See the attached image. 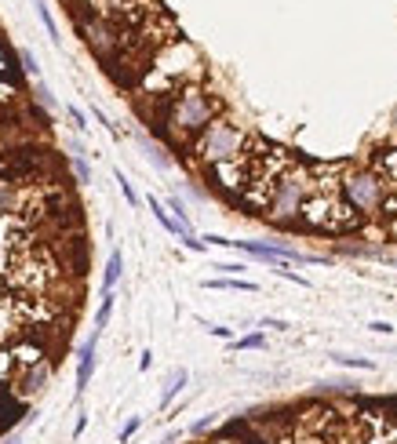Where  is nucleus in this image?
Returning <instances> with one entry per match:
<instances>
[{
  "label": "nucleus",
  "instance_id": "f257e3e1",
  "mask_svg": "<svg viewBox=\"0 0 397 444\" xmlns=\"http://www.w3.org/2000/svg\"><path fill=\"white\" fill-rule=\"evenodd\" d=\"M215 117H219V99L204 91L201 84H182V88L160 95V113L153 128L175 146H194V139Z\"/></svg>",
  "mask_w": 397,
  "mask_h": 444
},
{
  "label": "nucleus",
  "instance_id": "f03ea898",
  "mask_svg": "<svg viewBox=\"0 0 397 444\" xmlns=\"http://www.w3.org/2000/svg\"><path fill=\"white\" fill-rule=\"evenodd\" d=\"M310 194H313L310 164L291 160V164L284 167V175L277 179V186H274V197H270V208H266L263 219H266L270 226H281V229L303 226V204H306Z\"/></svg>",
  "mask_w": 397,
  "mask_h": 444
},
{
  "label": "nucleus",
  "instance_id": "7ed1b4c3",
  "mask_svg": "<svg viewBox=\"0 0 397 444\" xmlns=\"http://www.w3.org/2000/svg\"><path fill=\"white\" fill-rule=\"evenodd\" d=\"M252 150V135H248L241 124H234L229 117H215L208 128L194 139L190 153L201 167H215V164H229V160H241Z\"/></svg>",
  "mask_w": 397,
  "mask_h": 444
},
{
  "label": "nucleus",
  "instance_id": "20e7f679",
  "mask_svg": "<svg viewBox=\"0 0 397 444\" xmlns=\"http://www.w3.org/2000/svg\"><path fill=\"white\" fill-rule=\"evenodd\" d=\"M343 201L358 211L361 219H379L383 215V204H386V182L372 172V164H343Z\"/></svg>",
  "mask_w": 397,
  "mask_h": 444
},
{
  "label": "nucleus",
  "instance_id": "39448f33",
  "mask_svg": "<svg viewBox=\"0 0 397 444\" xmlns=\"http://www.w3.org/2000/svg\"><path fill=\"white\" fill-rule=\"evenodd\" d=\"M51 372H55V368H51V357H44L40 364L26 368L23 375L15 379V383H11V393H15V397H23L26 405H30V400H37L40 393L48 390V379H51Z\"/></svg>",
  "mask_w": 397,
  "mask_h": 444
},
{
  "label": "nucleus",
  "instance_id": "423d86ee",
  "mask_svg": "<svg viewBox=\"0 0 397 444\" xmlns=\"http://www.w3.org/2000/svg\"><path fill=\"white\" fill-rule=\"evenodd\" d=\"M30 197H33V186L0 175V219H18L26 211Z\"/></svg>",
  "mask_w": 397,
  "mask_h": 444
},
{
  "label": "nucleus",
  "instance_id": "0eeeda50",
  "mask_svg": "<svg viewBox=\"0 0 397 444\" xmlns=\"http://www.w3.org/2000/svg\"><path fill=\"white\" fill-rule=\"evenodd\" d=\"M30 415V405L15 397L11 386H0V433H15V426Z\"/></svg>",
  "mask_w": 397,
  "mask_h": 444
},
{
  "label": "nucleus",
  "instance_id": "6e6552de",
  "mask_svg": "<svg viewBox=\"0 0 397 444\" xmlns=\"http://www.w3.org/2000/svg\"><path fill=\"white\" fill-rule=\"evenodd\" d=\"M18 226L15 219H0V281L8 277V266H11V255H15V244H18Z\"/></svg>",
  "mask_w": 397,
  "mask_h": 444
},
{
  "label": "nucleus",
  "instance_id": "1a4fd4ad",
  "mask_svg": "<svg viewBox=\"0 0 397 444\" xmlns=\"http://www.w3.org/2000/svg\"><path fill=\"white\" fill-rule=\"evenodd\" d=\"M95 346H99V331H92V339L80 346V364H77V397L88 390V379L95 372Z\"/></svg>",
  "mask_w": 397,
  "mask_h": 444
},
{
  "label": "nucleus",
  "instance_id": "9d476101",
  "mask_svg": "<svg viewBox=\"0 0 397 444\" xmlns=\"http://www.w3.org/2000/svg\"><path fill=\"white\" fill-rule=\"evenodd\" d=\"M372 172L386 182V189L393 194L397 189V150H379L372 157Z\"/></svg>",
  "mask_w": 397,
  "mask_h": 444
},
{
  "label": "nucleus",
  "instance_id": "9b49d317",
  "mask_svg": "<svg viewBox=\"0 0 397 444\" xmlns=\"http://www.w3.org/2000/svg\"><path fill=\"white\" fill-rule=\"evenodd\" d=\"M186 383H190V372H186V368H175L168 379H164V390H160V405H157V408H160V412H168V408H172V400L182 393Z\"/></svg>",
  "mask_w": 397,
  "mask_h": 444
},
{
  "label": "nucleus",
  "instance_id": "f8f14e48",
  "mask_svg": "<svg viewBox=\"0 0 397 444\" xmlns=\"http://www.w3.org/2000/svg\"><path fill=\"white\" fill-rule=\"evenodd\" d=\"M204 288L208 291H252V295L259 291L256 281H244V277H208Z\"/></svg>",
  "mask_w": 397,
  "mask_h": 444
},
{
  "label": "nucleus",
  "instance_id": "ddd939ff",
  "mask_svg": "<svg viewBox=\"0 0 397 444\" xmlns=\"http://www.w3.org/2000/svg\"><path fill=\"white\" fill-rule=\"evenodd\" d=\"M150 211H153V219H157V222H160L164 229H168V234H175V237H186V229H182V226L175 222V215H172V211L164 208V204H160L157 197H150Z\"/></svg>",
  "mask_w": 397,
  "mask_h": 444
},
{
  "label": "nucleus",
  "instance_id": "4468645a",
  "mask_svg": "<svg viewBox=\"0 0 397 444\" xmlns=\"http://www.w3.org/2000/svg\"><path fill=\"white\" fill-rule=\"evenodd\" d=\"M120 269H124V255H120V251H110V259H106V273H102V291H113V288H117Z\"/></svg>",
  "mask_w": 397,
  "mask_h": 444
},
{
  "label": "nucleus",
  "instance_id": "2eb2a0df",
  "mask_svg": "<svg viewBox=\"0 0 397 444\" xmlns=\"http://www.w3.org/2000/svg\"><path fill=\"white\" fill-rule=\"evenodd\" d=\"M332 361H336L339 368H361V372H375V361H368V357H346V353H332Z\"/></svg>",
  "mask_w": 397,
  "mask_h": 444
},
{
  "label": "nucleus",
  "instance_id": "dca6fc26",
  "mask_svg": "<svg viewBox=\"0 0 397 444\" xmlns=\"http://www.w3.org/2000/svg\"><path fill=\"white\" fill-rule=\"evenodd\" d=\"M110 313H113V291H102V306L95 313V331L102 335V328L110 324Z\"/></svg>",
  "mask_w": 397,
  "mask_h": 444
},
{
  "label": "nucleus",
  "instance_id": "f3484780",
  "mask_svg": "<svg viewBox=\"0 0 397 444\" xmlns=\"http://www.w3.org/2000/svg\"><path fill=\"white\" fill-rule=\"evenodd\" d=\"M266 346V335L263 331H252V335H241V339H234V350H263Z\"/></svg>",
  "mask_w": 397,
  "mask_h": 444
},
{
  "label": "nucleus",
  "instance_id": "a211bd4d",
  "mask_svg": "<svg viewBox=\"0 0 397 444\" xmlns=\"http://www.w3.org/2000/svg\"><path fill=\"white\" fill-rule=\"evenodd\" d=\"M18 58H23V73L30 80H40V66H37V55L33 51H18Z\"/></svg>",
  "mask_w": 397,
  "mask_h": 444
},
{
  "label": "nucleus",
  "instance_id": "6ab92c4d",
  "mask_svg": "<svg viewBox=\"0 0 397 444\" xmlns=\"http://www.w3.org/2000/svg\"><path fill=\"white\" fill-rule=\"evenodd\" d=\"M73 175H77V182H92V167H88V160L80 157V153H73Z\"/></svg>",
  "mask_w": 397,
  "mask_h": 444
},
{
  "label": "nucleus",
  "instance_id": "aec40b11",
  "mask_svg": "<svg viewBox=\"0 0 397 444\" xmlns=\"http://www.w3.org/2000/svg\"><path fill=\"white\" fill-rule=\"evenodd\" d=\"M139 426H142V419H139V415H132L128 422H124V430H120V444H132V437L139 433Z\"/></svg>",
  "mask_w": 397,
  "mask_h": 444
},
{
  "label": "nucleus",
  "instance_id": "412c9836",
  "mask_svg": "<svg viewBox=\"0 0 397 444\" xmlns=\"http://www.w3.org/2000/svg\"><path fill=\"white\" fill-rule=\"evenodd\" d=\"M117 182H120V194H124V201H128L132 208H139V194H135V189H132V182H128V179H124L120 172H117Z\"/></svg>",
  "mask_w": 397,
  "mask_h": 444
},
{
  "label": "nucleus",
  "instance_id": "4be33fe9",
  "mask_svg": "<svg viewBox=\"0 0 397 444\" xmlns=\"http://www.w3.org/2000/svg\"><path fill=\"white\" fill-rule=\"evenodd\" d=\"M66 117L73 120V128H77V132H88V117H84V113H80V110H77V106H66Z\"/></svg>",
  "mask_w": 397,
  "mask_h": 444
},
{
  "label": "nucleus",
  "instance_id": "5701e85b",
  "mask_svg": "<svg viewBox=\"0 0 397 444\" xmlns=\"http://www.w3.org/2000/svg\"><path fill=\"white\" fill-rule=\"evenodd\" d=\"M215 269L222 273V277H241V273H244V266H241V262H219Z\"/></svg>",
  "mask_w": 397,
  "mask_h": 444
},
{
  "label": "nucleus",
  "instance_id": "b1692460",
  "mask_svg": "<svg viewBox=\"0 0 397 444\" xmlns=\"http://www.w3.org/2000/svg\"><path fill=\"white\" fill-rule=\"evenodd\" d=\"M40 23H44V30H48V37H51V40H58V30H55V18H51V11H48V8H40Z\"/></svg>",
  "mask_w": 397,
  "mask_h": 444
},
{
  "label": "nucleus",
  "instance_id": "393cba45",
  "mask_svg": "<svg viewBox=\"0 0 397 444\" xmlns=\"http://www.w3.org/2000/svg\"><path fill=\"white\" fill-rule=\"evenodd\" d=\"M37 102H40V106H48V110L55 106V99L48 95V88H44V84H40V80H37Z\"/></svg>",
  "mask_w": 397,
  "mask_h": 444
},
{
  "label": "nucleus",
  "instance_id": "a878e982",
  "mask_svg": "<svg viewBox=\"0 0 397 444\" xmlns=\"http://www.w3.org/2000/svg\"><path fill=\"white\" fill-rule=\"evenodd\" d=\"M208 335H215V339H229V343H234V331L222 328V324H212V328H208Z\"/></svg>",
  "mask_w": 397,
  "mask_h": 444
},
{
  "label": "nucleus",
  "instance_id": "bb28decb",
  "mask_svg": "<svg viewBox=\"0 0 397 444\" xmlns=\"http://www.w3.org/2000/svg\"><path fill=\"white\" fill-rule=\"evenodd\" d=\"M215 426V415H208V419H201V422H194V433L201 437V433H208V430H212Z\"/></svg>",
  "mask_w": 397,
  "mask_h": 444
},
{
  "label": "nucleus",
  "instance_id": "cd10ccee",
  "mask_svg": "<svg viewBox=\"0 0 397 444\" xmlns=\"http://www.w3.org/2000/svg\"><path fill=\"white\" fill-rule=\"evenodd\" d=\"M368 328H372L375 335H393V324H386V321H372Z\"/></svg>",
  "mask_w": 397,
  "mask_h": 444
},
{
  "label": "nucleus",
  "instance_id": "c85d7f7f",
  "mask_svg": "<svg viewBox=\"0 0 397 444\" xmlns=\"http://www.w3.org/2000/svg\"><path fill=\"white\" fill-rule=\"evenodd\" d=\"M150 364H153V353L146 350V353H142V361H139V372H150Z\"/></svg>",
  "mask_w": 397,
  "mask_h": 444
},
{
  "label": "nucleus",
  "instance_id": "c756f323",
  "mask_svg": "<svg viewBox=\"0 0 397 444\" xmlns=\"http://www.w3.org/2000/svg\"><path fill=\"white\" fill-rule=\"evenodd\" d=\"M84 426H88V419L80 415V419H77V426H73V437H80V433H84Z\"/></svg>",
  "mask_w": 397,
  "mask_h": 444
},
{
  "label": "nucleus",
  "instance_id": "7c9ffc66",
  "mask_svg": "<svg viewBox=\"0 0 397 444\" xmlns=\"http://www.w3.org/2000/svg\"><path fill=\"white\" fill-rule=\"evenodd\" d=\"M386 237H393V241H397V219H390V222H386Z\"/></svg>",
  "mask_w": 397,
  "mask_h": 444
},
{
  "label": "nucleus",
  "instance_id": "2f4dec72",
  "mask_svg": "<svg viewBox=\"0 0 397 444\" xmlns=\"http://www.w3.org/2000/svg\"><path fill=\"white\" fill-rule=\"evenodd\" d=\"M263 328H277V331H284L288 324H284V321H263Z\"/></svg>",
  "mask_w": 397,
  "mask_h": 444
}]
</instances>
